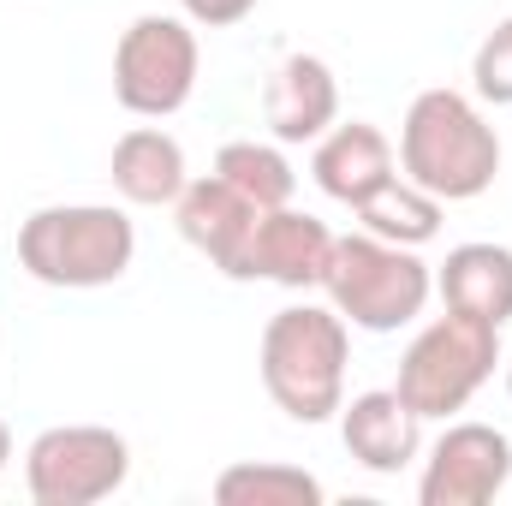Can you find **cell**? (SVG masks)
<instances>
[{"instance_id":"obj_1","label":"cell","mask_w":512,"mask_h":506,"mask_svg":"<svg viewBox=\"0 0 512 506\" xmlns=\"http://www.w3.org/2000/svg\"><path fill=\"white\" fill-rule=\"evenodd\" d=\"M346 364H352V328L334 304H286L268 316L256 370L268 399L292 423H328L346 405Z\"/></svg>"},{"instance_id":"obj_2","label":"cell","mask_w":512,"mask_h":506,"mask_svg":"<svg viewBox=\"0 0 512 506\" xmlns=\"http://www.w3.org/2000/svg\"><path fill=\"white\" fill-rule=\"evenodd\" d=\"M399 173L441 203H471L501 173V131L459 90H423L399 126Z\"/></svg>"},{"instance_id":"obj_3","label":"cell","mask_w":512,"mask_h":506,"mask_svg":"<svg viewBox=\"0 0 512 506\" xmlns=\"http://www.w3.org/2000/svg\"><path fill=\"white\" fill-rule=\"evenodd\" d=\"M137 256V227L114 203H48L18 227V268L54 292L114 286Z\"/></svg>"},{"instance_id":"obj_4","label":"cell","mask_w":512,"mask_h":506,"mask_svg":"<svg viewBox=\"0 0 512 506\" xmlns=\"http://www.w3.org/2000/svg\"><path fill=\"white\" fill-rule=\"evenodd\" d=\"M322 292L346 316V328L399 334L435 298V268L411 251V245H387L376 233H346V239H334Z\"/></svg>"},{"instance_id":"obj_5","label":"cell","mask_w":512,"mask_h":506,"mask_svg":"<svg viewBox=\"0 0 512 506\" xmlns=\"http://www.w3.org/2000/svg\"><path fill=\"white\" fill-rule=\"evenodd\" d=\"M495 364H501V328H489L477 316H459V310H441L429 328L411 334L393 393L423 423L429 417H453V411H465L483 393V381L495 376Z\"/></svg>"},{"instance_id":"obj_6","label":"cell","mask_w":512,"mask_h":506,"mask_svg":"<svg viewBox=\"0 0 512 506\" xmlns=\"http://www.w3.org/2000/svg\"><path fill=\"white\" fill-rule=\"evenodd\" d=\"M197 66H203V48H197L191 18L143 12L114 42V96L137 120H167L191 102Z\"/></svg>"},{"instance_id":"obj_7","label":"cell","mask_w":512,"mask_h":506,"mask_svg":"<svg viewBox=\"0 0 512 506\" xmlns=\"http://www.w3.org/2000/svg\"><path fill=\"white\" fill-rule=\"evenodd\" d=\"M131 477V447L120 429L60 423L42 429L24 453V489L36 506H96L120 495Z\"/></svg>"},{"instance_id":"obj_8","label":"cell","mask_w":512,"mask_h":506,"mask_svg":"<svg viewBox=\"0 0 512 506\" xmlns=\"http://www.w3.org/2000/svg\"><path fill=\"white\" fill-rule=\"evenodd\" d=\"M512 483V441L495 423H447L429 447L417 501L423 506H489Z\"/></svg>"},{"instance_id":"obj_9","label":"cell","mask_w":512,"mask_h":506,"mask_svg":"<svg viewBox=\"0 0 512 506\" xmlns=\"http://www.w3.org/2000/svg\"><path fill=\"white\" fill-rule=\"evenodd\" d=\"M256 215H262V209H251L221 173L191 179V185L179 191V203H173V221H179L185 245L203 251L209 268H221L227 280H245V256H251Z\"/></svg>"},{"instance_id":"obj_10","label":"cell","mask_w":512,"mask_h":506,"mask_svg":"<svg viewBox=\"0 0 512 506\" xmlns=\"http://www.w3.org/2000/svg\"><path fill=\"white\" fill-rule=\"evenodd\" d=\"M328 256H334V233L316 215H304L292 203L286 209H262L251 233V256H245V280L304 292V286H322Z\"/></svg>"},{"instance_id":"obj_11","label":"cell","mask_w":512,"mask_h":506,"mask_svg":"<svg viewBox=\"0 0 512 506\" xmlns=\"http://www.w3.org/2000/svg\"><path fill=\"white\" fill-rule=\"evenodd\" d=\"M340 441L364 471L399 477L423 453V417L393 387H370V393H352L340 405Z\"/></svg>"},{"instance_id":"obj_12","label":"cell","mask_w":512,"mask_h":506,"mask_svg":"<svg viewBox=\"0 0 512 506\" xmlns=\"http://www.w3.org/2000/svg\"><path fill=\"white\" fill-rule=\"evenodd\" d=\"M262 120L274 143H316L340 120V78L322 54H286L262 90Z\"/></svg>"},{"instance_id":"obj_13","label":"cell","mask_w":512,"mask_h":506,"mask_svg":"<svg viewBox=\"0 0 512 506\" xmlns=\"http://www.w3.org/2000/svg\"><path fill=\"white\" fill-rule=\"evenodd\" d=\"M310 173H316V185H322L334 203L358 209L376 185H387V179L399 173V155H393V143H387L382 126H370V120L340 126V120H334V126L316 137Z\"/></svg>"},{"instance_id":"obj_14","label":"cell","mask_w":512,"mask_h":506,"mask_svg":"<svg viewBox=\"0 0 512 506\" xmlns=\"http://www.w3.org/2000/svg\"><path fill=\"white\" fill-rule=\"evenodd\" d=\"M435 292H441L447 310L477 316L489 328H507L512 322V251L507 245H489V239L453 245L447 262L435 268Z\"/></svg>"},{"instance_id":"obj_15","label":"cell","mask_w":512,"mask_h":506,"mask_svg":"<svg viewBox=\"0 0 512 506\" xmlns=\"http://www.w3.org/2000/svg\"><path fill=\"white\" fill-rule=\"evenodd\" d=\"M114 191L137 203V209H173L179 191L191 185V167H185V149L179 137L161 126H131L120 143H114Z\"/></svg>"},{"instance_id":"obj_16","label":"cell","mask_w":512,"mask_h":506,"mask_svg":"<svg viewBox=\"0 0 512 506\" xmlns=\"http://www.w3.org/2000/svg\"><path fill=\"white\" fill-rule=\"evenodd\" d=\"M352 215L364 221V233H376L387 245H411V251H423V245L441 233V197H429V191L411 185L405 173H393L387 185H376Z\"/></svg>"},{"instance_id":"obj_17","label":"cell","mask_w":512,"mask_h":506,"mask_svg":"<svg viewBox=\"0 0 512 506\" xmlns=\"http://www.w3.org/2000/svg\"><path fill=\"white\" fill-rule=\"evenodd\" d=\"M215 173H221V179H227V185H233L251 209H286V203H292V191H298L292 161H286L274 143H251V137L221 143Z\"/></svg>"},{"instance_id":"obj_18","label":"cell","mask_w":512,"mask_h":506,"mask_svg":"<svg viewBox=\"0 0 512 506\" xmlns=\"http://www.w3.org/2000/svg\"><path fill=\"white\" fill-rule=\"evenodd\" d=\"M215 501L221 506H322L328 501V489L310 477V471H298V465H227L221 477H215Z\"/></svg>"},{"instance_id":"obj_19","label":"cell","mask_w":512,"mask_h":506,"mask_svg":"<svg viewBox=\"0 0 512 506\" xmlns=\"http://www.w3.org/2000/svg\"><path fill=\"white\" fill-rule=\"evenodd\" d=\"M471 90L489 108H512V18H501L471 54Z\"/></svg>"},{"instance_id":"obj_20","label":"cell","mask_w":512,"mask_h":506,"mask_svg":"<svg viewBox=\"0 0 512 506\" xmlns=\"http://www.w3.org/2000/svg\"><path fill=\"white\" fill-rule=\"evenodd\" d=\"M179 12L203 30H227V24H245L256 12V0H179Z\"/></svg>"},{"instance_id":"obj_21","label":"cell","mask_w":512,"mask_h":506,"mask_svg":"<svg viewBox=\"0 0 512 506\" xmlns=\"http://www.w3.org/2000/svg\"><path fill=\"white\" fill-rule=\"evenodd\" d=\"M6 459H12V429H6V417H0V471H6Z\"/></svg>"},{"instance_id":"obj_22","label":"cell","mask_w":512,"mask_h":506,"mask_svg":"<svg viewBox=\"0 0 512 506\" xmlns=\"http://www.w3.org/2000/svg\"><path fill=\"white\" fill-rule=\"evenodd\" d=\"M507 393H512V358H507Z\"/></svg>"}]
</instances>
